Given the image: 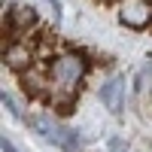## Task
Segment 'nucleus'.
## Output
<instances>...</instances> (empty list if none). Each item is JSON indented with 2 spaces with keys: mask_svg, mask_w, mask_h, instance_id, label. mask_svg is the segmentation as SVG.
<instances>
[{
  "mask_svg": "<svg viewBox=\"0 0 152 152\" xmlns=\"http://www.w3.org/2000/svg\"><path fill=\"white\" fill-rule=\"evenodd\" d=\"M3 152H18V149H15V146H12V143L6 140V137H3Z\"/></svg>",
  "mask_w": 152,
  "mask_h": 152,
  "instance_id": "obj_8",
  "label": "nucleus"
},
{
  "mask_svg": "<svg viewBox=\"0 0 152 152\" xmlns=\"http://www.w3.org/2000/svg\"><path fill=\"white\" fill-rule=\"evenodd\" d=\"M9 24L12 28H18V31H28L37 24V9L34 6H15L9 12Z\"/></svg>",
  "mask_w": 152,
  "mask_h": 152,
  "instance_id": "obj_6",
  "label": "nucleus"
},
{
  "mask_svg": "<svg viewBox=\"0 0 152 152\" xmlns=\"http://www.w3.org/2000/svg\"><path fill=\"white\" fill-rule=\"evenodd\" d=\"M46 3H49V6H52V9H55V12H58V9H61V3H58V0H46Z\"/></svg>",
  "mask_w": 152,
  "mask_h": 152,
  "instance_id": "obj_9",
  "label": "nucleus"
},
{
  "mask_svg": "<svg viewBox=\"0 0 152 152\" xmlns=\"http://www.w3.org/2000/svg\"><path fill=\"white\" fill-rule=\"evenodd\" d=\"M85 70H88L85 58L76 55V52H67V55H58L52 61L49 76H52V85L58 88V91H70L73 94V88L79 85V79L85 76Z\"/></svg>",
  "mask_w": 152,
  "mask_h": 152,
  "instance_id": "obj_1",
  "label": "nucleus"
},
{
  "mask_svg": "<svg viewBox=\"0 0 152 152\" xmlns=\"http://www.w3.org/2000/svg\"><path fill=\"white\" fill-rule=\"evenodd\" d=\"M119 21L131 31H143L152 21V3L149 0H119Z\"/></svg>",
  "mask_w": 152,
  "mask_h": 152,
  "instance_id": "obj_2",
  "label": "nucleus"
},
{
  "mask_svg": "<svg viewBox=\"0 0 152 152\" xmlns=\"http://www.w3.org/2000/svg\"><path fill=\"white\" fill-rule=\"evenodd\" d=\"M122 97H125V82L119 76H113L100 85V100H104V107L110 113H122Z\"/></svg>",
  "mask_w": 152,
  "mask_h": 152,
  "instance_id": "obj_4",
  "label": "nucleus"
},
{
  "mask_svg": "<svg viewBox=\"0 0 152 152\" xmlns=\"http://www.w3.org/2000/svg\"><path fill=\"white\" fill-rule=\"evenodd\" d=\"M3 58H6V64H9V67L21 70V67H28V64H31V49L24 46V43H9V46H6V52H3Z\"/></svg>",
  "mask_w": 152,
  "mask_h": 152,
  "instance_id": "obj_5",
  "label": "nucleus"
},
{
  "mask_svg": "<svg viewBox=\"0 0 152 152\" xmlns=\"http://www.w3.org/2000/svg\"><path fill=\"white\" fill-rule=\"evenodd\" d=\"M34 128L40 131L49 143L61 146L64 152H76V149H79V140H76V134H73V131H67V128H61V125H55L52 119H43V116H40V119H34Z\"/></svg>",
  "mask_w": 152,
  "mask_h": 152,
  "instance_id": "obj_3",
  "label": "nucleus"
},
{
  "mask_svg": "<svg viewBox=\"0 0 152 152\" xmlns=\"http://www.w3.org/2000/svg\"><path fill=\"white\" fill-rule=\"evenodd\" d=\"M110 149H113V152H122L125 143H122V140H110Z\"/></svg>",
  "mask_w": 152,
  "mask_h": 152,
  "instance_id": "obj_7",
  "label": "nucleus"
}]
</instances>
